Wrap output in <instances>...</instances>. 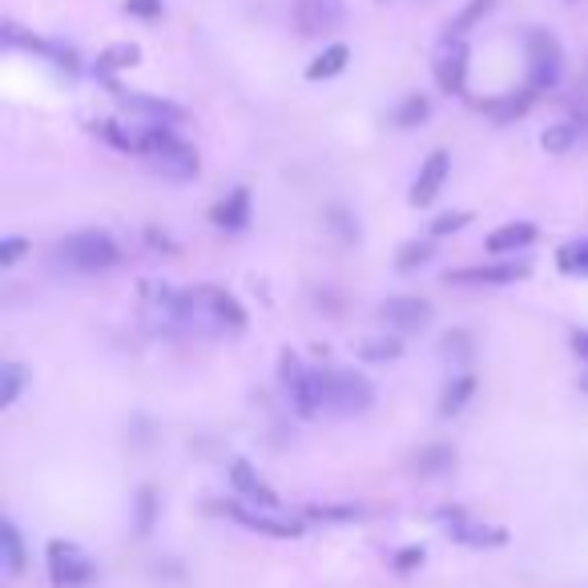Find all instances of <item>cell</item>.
Here are the masks:
<instances>
[{
    "mask_svg": "<svg viewBox=\"0 0 588 588\" xmlns=\"http://www.w3.org/2000/svg\"><path fill=\"white\" fill-rule=\"evenodd\" d=\"M492 9H496V0H468V4H464V12H459L452 24H447V36H468L471 29H476V24H480Z\"/></svg>",
    "mask_w": 588,
    "mask_h": 588,
    "instance_id": "f1b7e54d",
    "label": "cell"
},
{
    "mask_svg": "<svg viewBox=\"0 0 588 588\" xmlns=\"http://www.w3.org/2000/svg\"><path fill=\"white\" fill-rule=\"evenodd\" d=\"M121 101V109L130 113V118L137 121H149V125H178L181 118H186V109L174 106V101H162V97H149V93H125V89H113Z\"/></svg>",
    "mask_w": 588,
    "mask_h": 588,
    "instance_id": "5bb4252c",
    "label": "cell"
},
{
    "mask_svg": "<svg viewBox=\"0 0 588 588\" xmlns=\"http://www.w3.org/2000/svg\"><path fill=\"white\" fill-rule=\"evenodd\" d=\"M157 512H162V504H157L154 488H142V492L133 496V529H137V536H149V532H154Z\"/></svg>",
    "mask_w": 588,
    "mask_h": 588,
    "instance_id": "4316f807",
    "label": "cell"
},
{
    "mask_svg": "<svg viewBox=\"0 0 588 588\" xmlns=\"http://www.w3.org/2000/svg\"><path fill=\"white\" fill-rule=\"evenodd\" d=\"M403 355V343H399L396 335H367L359 343V359L367 363H391Z\"/></svg>",
    "mask_w": 588,
    "mask_h": 588,
    "instance_id": "83f0119b",
    "label": "cell"
},
{
    "mask_svg": "<svg viewBox=\"0 0 588 588\" xmlns=\"http://www.w3.org/2000/svg\"><path fill=\"white\" fill-rule=\"evenodd\" d=\"M142 60V48L133 45V41H118V45H109L101 57H97V77H106V81H113V73L121 69H133Z\"/></svg>",
    "mask_w": 588,
    "mask_h": 588,
    "instance_id": "ffe728a7",
    "label": "cell"
},
{
    "mask_svg": "<svg viewBox=\"0 0 588 588\" xmlns=\"http://www.w3.org/2000/svg\"><path fill=\"white\" fill-rule=\"evenodd\" d=\"M536 242V226L532 222H508V226H500L488 238V251L492 254H517L524 251V246H532Z\"/></svg>",
    "mask_w": 588,
    "mask_h": 588,
    "instance_id": "d6986e66",
    "label": "cell"
},
{
    "mask_svg": "<svg viewBox=\"0 0 588 588\" xmlns=\"http://www.w3.org/2000/svg\"><path fill=\"white\" fill-rule=\"evenodd\" d=\"M230 484H234V492H238V500H246V504H258V508H282V500H278V492L270 488V484L258 476V468L254 464H246V459H234L230 464Z\"/></svg>",
    "mask_w": 588,
    "mask_h": 588,
    "instance_id": "2e32d148",
    "label": "cell"
},
{
    "mask_svg": "<svg viewBox=\"0 0 588 588\" xmlns=\"http://www.w3.org/2000/svg\"><path fill=\"white\" fill-rule=\"evenodd\" d=\"M423 561H428V548H423V544H408V548H399L391 565H396V573H415Z\"/></svg>",
    "mask_w": 588,
    "mask_h": 588,
    "instance_id": "8d00e7d4",
    "label": "cell"
},
{
    "mask_svg": "<svg viewBox=\"0 0 588 588\" xmlns=\"http://www.w3.org/2000/svg\"><path fill=\"white\" fill-rule=\"evenodd\" d=\"M556 263H561L565 275H588V238H577V242H568V246H561Z\"/></svg>",
    "mask_w": 588,
    "mask_h": 588,
    "instance_id": "836d02e7",
    "label": "cell"
},
{
    "mask_svg": "<svg viewBox=\"0 0 588 588\" xmlns=\"http://www.w3.org/2000/svg\"><path fill=\"white\" fill-rule=\"evenodd\" d=\"M57 258L65 266H73V270L93 275V270H109V266H118L121 251L106 230H77V234H69V238L57 242Z\"/></svg>",
    "mask_w": 588,
    "mask_h": 588,
    "instance_id": "3957f363",
    "label": "cell"
},
{
    "mask_svg": "<svg viewBox=\"0 0 588 588\" xmlns=\"http://www.w3.org/2000/svg\"><path fill=\"white\" fill-rule=\"evenodd\" d=\"M230 520H238L242 529L258 532V536H275V541H295L302 536V520L287 517L282 508H258V504H246V500H230L222 504Z\"/></svg>",
    "mask_w": 588,
    "mask_h": 588,
    "instance_id": "52a82bcc",
    "label": "cell"
},
{
    "mask_svg": "<svg viewBox=\"0 0 588 588\" xmlns=\"http://www.w3.org/2000/svg\"><path fill=\"white\" fill-rule=\"evenodd\" d=\"M468 222H471L468 210H447V214H440L432 222V234H435V238H444V234H456V230H464Z\"/></svg>",
    "mask_w": 588,
    "mask_h": 588,
    "instance_id": "d590c367",
    "label": "cell"
},
{
    "mask_svg": "<svg viewBox=\"0 0 588 588\" xmlns=\"http://www.w3.org/2000/svg\"><path fill=\"white\" fill-rule=\"evenodd\" d=\"M532 89H517V93H500V97H492V101H484V113L496 121V125H512L517 118H524L532 109Z\"/></svg>",
    "mask_w": 588,
    "mask_h": 588,
    "instance_id": "ac0fdd59",
    "label": "cell"
},
{
    "mask_svg": "<svg viewBox=\"0 0 588 588\" xmlns=\"http://www.w3.org/2000/svg\"><path fill=\"white\" fill-rule=\"evenodd\" d=\"M343 0H295V29L302 36H326L343 24Z\"/></svg>",
    "mask_w": 588,
    "mask_h": 588,
    "instance_id": "7c38bea8",
    "label": "cell"
},
{
    "mask_svg": "<svg viewBox=\"0 0 588 588\" xmlns=\"http://www.w3.org/2000/svg\"><path fill=\"white\" fill-rule=\"evenodd\" d=\"M577 387H580V391H585V396H588V371H585V375H580V379H577Z\"/></svg>",
    "mask_w": 588,
    "mask_h": 588,
    "instance_id": "7bdbcfd3",
    "label": "cell"
},
{
    "mask_svg": "<svg viewBox=\"0 0 588 588\" xmlns=\"http://www.w3.org/2000/svg\"><path fill=\"white\" fill-rule=\"evenodd\" d=\"M435 517H440L447 536H452L456 544H464V548H504L508 544V529L468 517L464 508H440Z\"/></svg>",
    "mask_w": 588,
    "mask_h": 588,
    "instance_id": "ba28073f",
    "label": "cell"
},
{
    "mask_svg": "<svg viewBox=\"0 0 588 588\" xmlns=\"http://www.w3.org/2000/svg\"><path fill=\"white\" fill-rule=\"evenodd\" d=\"M471 335L468 331H447L444 339H440V355H444L447 363H456V367H464V363L471 359Z\"/></svg>",
    "mask_w": 588,
    "mask_h": 588,
    "instance_id": "1f68e13d",
    "label": "cell"
},
{
    "mask_svg": "<svg viewBox=\"0 0 588 588\" xmlns=\"http://www.w3.org/2000/svg\"><path fill=\"white\" fill-rule=\"evenodd\" d=\"M476 396V375H456L452 384L444 387V396H440V415L444 420H452V415H459V411L468 408V399Z\"/></svg>",
    "mask_w": 588,
    "mask_h": 588,
    "instance_id": "7402d4cb",
    "label": "cell"
},
{
    "mask_svg": "<svg viewBox=\"0 0 588 588\" xmlns=\"http://www.w3.org/2000/svg\"><path fill=\"white\" fill-rule=\"evenodd\" d=\"M573 351L588 363V331H577V335H573Z\"/></svg>",
    "mask_w": 588,
    "mask_h": 588,
    "instance_id": "b9f144b4",
    "label": "cell"
},
{
    "mask_svg": "<svg viewBox=\"0 0 588 588\" xmlns=\"http://www.w3.org/2000/svg\"><path fill=\"white\" fill-rule=\"evenodd\" d=\"M331 230H335L339 238H347V242L359 238V226H355V218H351L347 210H331Z\"/></svg>",
    "mask_w": 588,
    "mask_h": 588,
    "instance_id": "ab89813d",
    "label": "cell"
},
{
    "mask_svg": "<svg viewBox=\"0 0 588 588\" xmlns=\"http://www.w3.org/2000/svg\"><path fill=\"white\" fill-rule=\"evenodd\" d=\"M432 263V246L428 242H403L399 246V254H396V270H403V275H411V270H420V266H428Z\"/></svg>",
    "mask_w": 588,
    "mask_h": 588,
    "instance_id": "d6a6232c",
    "label": "cell"
},
{
    "mask_svg": "<svg viewBox=\"0 0 588 588\" xmlns=\"http://www.w3.org/2000/svg\"><path fill=\"white\" fill-rule=\"evenodd\" d=\"M379 319L396 335H420L432 326V302L420 299V295H396V299L379 302Z\"/></svg>",
    "mask_w": 588,
    "mask_h": 588,
    "instance_id": "30bf717a",
    "label": "cell"
},
{
    "mask_svg": "<svg viewBox=\"0 0 588 588\" xmlns=\"http://www.w3.org/2000/svg\"><path fill=\"white\" fill-rule=\"evenodd\" d=\"M24 379H29V371H24L21 363H4L0 367V408L16 403V396L24 391Z\"/></svg>",
    "mask_w": 588,
    "mask_h": 588,
    "instance_id": "4dcf8cb0",
    "label": "cell"
},
{
    "mask_svg": "<svg viewBox=\"0 0 588 588\" xmlns=\"http://www.w3.org/2000/svg\"><path fill=\"white\" fill-rule=\"evenodd\" d=\"M468 57L471 53L464 36H444V41H440L432 73H435V85H440L444 93H464V89H468Z\"/></svg>",
    "mask_w": 588,
    "mask_h": 588,
    "instance_id": "9c48e42d",
    "label": "cell"
},
{
    "mask_svg": "<svg viewBox=\"0 0 588 588\" xmlns=\"http://www.w3.org/2000/svg\"><path fill=\"white\" fill-rule=\"evenodd\" d=\"M577 142H580L577 121H561V125H548V130L541 133V149H544V154H553V157L568 154V149H573Z\"/></svg>",
    "mask_w": 588,
    "mask_h": 588,
    "instance_id": "d4e9b609",
    "label": "cell"
},
{
    "mask_svg": "<svg viewBox=\"0 0 588 588\" xmlns=\"http://www.w3.org/2000/svg\"><path fill=\"white\" fill-rule=\"evenodd\" d=\"M178 323L181 335H238L246 331V311L242 302L222 287H193L181 290L178 299Z\"/></svg>",
    "mask_w": 588,
    "mask_h": 588,
    "instance_id": "6da1fadb",
    "label": "cell"
},
{
    "mask_svg": "<svg viewBox=\"0 0 588 588\" xmlns=\"http://www.w3.org/2000/svg\"><path fill=\"white\" fill-rule=\"evenodd\" d=\"M351 60V48L347 45H326L319 57L307 65V81H326V77H339V73L347 69Z\"/></svg>",
    "mask_w": 588,
    "mask_h": 588,
    "instance_id": "603a6c76",
    "label": "cell"
},
{
    "mask_svg": "<svg viewBox=\"0 0 588 588\" xmlns=\"http://www.w3.org/2000/svg\"><path fill=\"white\" fill-rule=\"evenodd\" d=\"M145 242H149V246H162V251H174V242H169L162 230H145Z\"/></svg>",
    "mask_w": 588,
    "mask_h": 588,
    "instance_id": "60d3db41",
    "label": "cell"
},
{
    "mask_svg": "<svg viewBox=\"0 0 588 588\" xmlns=\"http://www.w3.org/2000/svg\"><path fill=\"white\" fill-rule=\"evenodd\" d=\"M447 174H452V154H447V149H435V154L420 166L415 181H411L408 202L411 206H432L435 198H440V190H444Z\"/></svg>",
    "mask_w": 588,
    "mask_h": 588,
    "instance_id": "9a60e30c",
    "label": "cell"
},
{
    "mask_svg": "<svg viewBox=\"0 0 588 588\" xmlns=\"http://www.w3.org/2000/svg\"><path fill=\"white\" fill-rule=\"evenodd\" d=\"M214 226L218 230H230V234H238V230L251 226V190L246 186H234V190L214 206Z\"/></svg>",
    "mask_w": 588,
    "mask_h": 588,
    "instance_id": "e0dca14e",
    "label": "cell"
},
{
    "mask_svg": "<svg viewBox=\"0 0 588 588\" xmlns=\"http://www.w3.org/2000/svg\"><path fill=\"white\" fill-rule=\"evenodd\" d=\"M529 275V263H496V266H464V270H447V287H508L517 278Z\"/></svg>",
    "mask_w": 588,
    "mask_h": 588,
    "instance_id": "4fadbf2b",
    "label": "cell"
},
{
    "mask_svg": "<svg viewBox=\"0 0 588 588\" xmlns=\"http://www.w3.org/2000/svg\"><path fill=\"white\" fill-rule=\"evenodd\" d=\"M45 568L53 588H89L97 577L93 556L85 553L77 541H48L45 548Z\"/></svg>",
    "mask_w": 588,
    "mask_h": 588,
    "instance_id": "8992f818",
    "label": "cell"
},
{
    "mask_svg": "<svg viewBox=\"0 0 588 588\" xmlns=\"http://www.w3.org/2000/svg\"><path fill=\"white\" fill-rule=\"evenodd\" d=\"M29 254V238H4L0 242V266H16Z\"/></svg>",
    "mask_w": 588,
    "mask_h": 588,
    "instance_id": "74e56055",
    "label": "cell"
},
{
    "mask_svg": "<svg viewBox=\"0 0 588 588\" xmlns=\"http://www.w3.org/2000/svg\"><path fill=\"white\" fill-rule=\"evenodd\" d=\"M145 162H149L154 174H162V178H169V181H190V178H198V169H202L198 154H193L186 142H178V137L166 145H157L154 154H145Z\"/></svg>",
    "mask_w": 588,
    "mask_h": 588,
    "instance_id": "8fae6325",
    "label": "cell"
},
{
    "mask_svg": "<svg viewBox=\"0 0 588 588\" xmlns=\"http://www.w3.org/2000/svg\"><path fill=\"white\" fill-rule=\"evenodd\" d=\"M456 468V447H447V444H432V447H423L420 456H415V471L420 476H444V471Z\"/></svg>",
    "mask_w": 588,
    "mask_h": 588,
    "instance_id": "cb8c5ba5",
    "label": "cell"
},
{
    "mask_svg": "<svg viewBox=\"0 0 588 588\" xmlns=\"http://www.w3.org/2000/svg\"><path fill=\"white\" fill-rule=\"evenodd\" d=\"M428 113H432V101L423 93H411V97H403V106L396 109V125L399 130H415V125L428 121Z\"/></svg>",
    "mask_w": 588,
    "mask_h": 588,
    "instance_id": "f546056e",
    "label": "cell"
},
{
    "mask_svg": "<svg viewBox=\"0 0 588 588\" xmlns=\"http://www.w3.org/2000/svg\"><path fill=\"white\" fill-rule=\"evenodd\" d=\"M93 130L101 133L113 149H121V154H142V137H137L133 125H121V121H97Z\"/></svg>",
    "mask_w": 588,
    "mask_h": 588,
    "instance_id": "484cf974",
    "label": "cell"
},
{
    "mask_svg": "<svg viewBox=\"0 0 588 588\" xmlns=\"http://www.w3.org/2000/svg\"><path fill=\"white\" fill-rule=\"evenodd\" d=\"M524 57H529V89L532 93H548L561 85L565 73V48L548 29H529L524 33Z\"/></svg>",
    "mask_w": 588,
    "mask_h": 588,
    "instance_id": "277c9868",
    "label": "cell"
},
{
    "mask_svg": "<svg viewBox=\"0 0 588 588\" xmlns=\"http://www.w3.org/2000/svg\"><path fill=\"white\" fill-rule=\"evenodd\" d=\"M319 396H323V411L335 415H363L375 403V387L367 375L347 371V367H326L319 371Z\"/></svg>",
    "mask_w": 588,
    "mask_h": 588,
    "instance_id": "7a4b0ae2",
    "label": "cell"
},
{
    "mask_svg": "<svg viewBox=\"0 0 588 588\" xmlns=\"http://www.w3.org/2000/svg\"><path fill=\"white\" fill-rule=\"evenodd\" d=\"M278 379H282V391H287L290 408L299 420H314V415H323V396H319V371H311L307 363L287 351L282 363H278Z\"/></svg>",
    "mask_w": 588,
    "mask_h": 588,
    "instance_id": "5b68a950",
    "label": "cell"
},
{
    "mask_svg": "<svg viewBox=\"0 0 588 588\" xmlns=\"http://www.w3.org/2000/svg\"><path fill=\"white\" fill-rule=\"evenodd\" d=\"M363 512L359 508H351V504H343V508H307V520H323V524H343V520H359Z\"/></svg>",
    "mask_w": 588,
    "mask_h": 588,
    "instance_id": "e575fe53",
    "label": "cell"
},
{
    "mask_svg": "<svg viewBox=\"0 0 588 588\" xmlns=\"http://www.w3.org/2000/svg\"><path fill=\"white\" fill-rule=\"evenodd\" d=\"M121 9L130 12V16L154 21V16H162V0H121Z\"/></svg>",
    "mask_w": 588,
    "mask_h": 588,
    "instance_id": "f35d334b",
    "label": "cell"
},
{
    "mask_svg": "<svg viewBox=\"0 0 588 588\" xmlns=\"http://www.w3.org/2000/svg\"><path fill=\"white\" fill-rule=\"evenodd\" d=\"M0 561H4V573H9V577H21L24 561H29V553H24V541H21V529H16L12 520H4V524H0Z\"/></svg>",
    "mask_w": 588,
    "mask_h": 588,
    "instance_id": "44dd1931",
    "label": "cell"
}]
</instances>
